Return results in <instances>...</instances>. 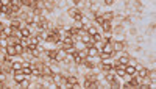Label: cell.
I'll return each instance as SVG.
<instances>
[{
	"label": "cell",
	"instance_id": "16",
	"mask_svg": "<svg viewBox=\"0 0 156 89\" xmlns=\"http://www.w3.org/2000/svg\"><path fill=\"white\" fill-rule=\"evenodd\" d=\"M102 69L106 70V72H108V70H111V69H113V63H108V61H106V63L102 64Z\"/></svg>",
	"mask_w": 156,
	"mask_h": 89
},
{
	"label": "cell",
	"instance_id": "22",
	"mask_svg": "<svg viewBox=\"0 0 156 89\" xmlns=\"http://www.w3.org/2000/svg\"><path fill=\"white\" fill-rule=\"evenodd\" d=\"M19 84H20L22 87H28V86H30V81H28V80H27V78H24V80H22V81H20Z\"/></svg>",
	"mask_w": 156,
	"mask_h": 89
},
{
	"label": "cell",
	"instance_id": "9",
	"mask_svg": "<svg viewBox=\"0 0 156 89\" xmlns=\"http://www.w3.org/2000/svg\"><path fill=\"white\" fill-rule=\"evenodd\" d=\"M139 77H141V78H147V77H148V69L139 67Z\"/></svg>",
	"mask_w": 156,
	"mask_h": 89
},
{
	"label": "cell",
	"instance_id": "2",
	"mask_svg": "<svg viewBox=\"0 0 156 89\" xmlns=\"http://www.w3.org/2000/svg\"><path fill=\"white\" fill-rule=\"evenodd\" d=\"M64 49H69V47H73V44H75V38H62L61 39Z\"/></svg>",
	"mask_w": 156,
	"mask_h": 89
},
{
	"label": "cell",
	"instance_id": "23",
	"mask_svg": "<svg viewBox=\"0 0 156 89\" xmlns=\"http://www.w3.org/2000/svg\"><path fill=\"white\" fill-rule=\"evenodd\" d=\"M0 13H5V14H8V13H10V6H6V5H3L2 8H0Z\"/></svg>",
	"mask_w": 156,
	"mask_h": 89
},
{
	"label": "cell",
	"instance_id": "7",
	"mask_svg": "<svg viewBox=\"0 0 156 89\" xmlns=\"http://www.w3.org/2000/svg\"><path fill=\"white\" fill-rule=\"evenodd\" d=\"M103 52H105V53H108V55H111V56H113V53H114V49H113V46H111V42H108L106 46L103 47Z\"/></svg>",
	"mask_w": 156,
	"mask_h": 89
},
{
	"label": "cell",
	"instance_id": "25",
	"mask_svg": "<svg viewBox=\"0 0 156 89\" xmlns=\"http://www.w3.org/2000/svg\"><path fill=\"white\" fill-rule=\"evenodd\" d=\"M95 20H97L98 24H103V22H105V20H103V17L100 16V14H95Z\"/></svg>",
	"mask_w": 156,
	"mask_h": 89
},
{
	"label": "cell",
	"instance_id": "30",
	"mask_svg": "<svg viewBox=\"0 0 156 89\" xmlns=\"http://www.w3.org/2000/svg\"><path fill=\"white\" fill-rule=\"evenodd\" d=\"M2 87H3V83H2V81H0V89H2Z\"/></svg>",
	"mask_w": 156,
	"mask_h": 89
},
{
	"label": "cell",
	"instance_id": "15",
	"mask_svg": "<svg viewBox=\"0 0 156 89\" xmlns=\"http://www.w3.org/2000/svg\"><path fill=\"white\" fill-rule=\"evenodd\" d=\"M22 5V0H10V6H17V8H20Z\"/></svg>",
	"mask_w": 156,
	"mask_h": 89
},
{
	"label": "cell",
	"instance_id": "24",
	"mask_svg": "<svg viewBox=\"0 0 156 89\" xmlns=\"http://www.w3.org/2000/svg\"><path fill=\"white\" fill-rule=\"evenodd\" d=\"M105 78H106V81H108V83H111V81H113V80H116V78H114V75H113V74H108V75H106V77H105Z\"/></svg>",
	"mask_w": 156,
	"mask_h": 89
},
{
	"label": "cell",
	"instance_id": "10",
	"mask_svg": "<svg viewBox=\"0 0 156 89\" xmlns=\"http://www.w3.org/2000/svg\"><path fill=\"white\" fill-rule=\"evenodd\" d=\"M24 67V63H20V61H17V63H13L11 66V70H22Z\"/></svg>",
	"mask_w": 156,
	"mask_h": 89
},
{
	"label": "cell",
	"instance_id": "32",
	"mask_svg": "<svg viewBox=\"0 0 156 89\" xmlns=\"http://www.w3.org/2000/svg\"><path fill=\"white\" fill-rule=\"evenodd\" d=\"M2 6H3V3H2V2H0V8H2Z\"/></svg>",
	"mask_w": 156,
	"mask_h": 89
},
{
	"label": "cell",
	"instance_id": "21",
	"mask_svg": "<svg viewBox=\"0 0 156 89\" xmlns=\"http://www.w3.org/2000/svg\"><path fill=\"white\" fill-rule=\"evenodd\" d=\"M103 30H105V31L111 30V22H109V20H105V22H103Z\"/></svg>",
	"mask_w": 156,
	"mask_h": 89
},
{
	"label": "cell",
	"instance_id": "12",
	"mask_svg": "<svg viewBox=\"0 0 156 89\" xmlns=\"http://www.w3.org/2000/svg\"><path fill=\"white\" fill-rule=\"evenodd\" d=\"M20 36H22V38H30V30L25 28V27H24V28H20Z\"/></svg>",
	"mask_w": 156,
	"mask_h": 89
},
{
	"label": "cell",
	"instance_id": "26",
	"mask_svg": "<svg viewBox=\"0 0 156 89\" xmlns=\"http://www.w3.org/2000/svg\"><path fill=\"white\" fill-rule=\"evenodd\" d=\"M84 64H86V67H89V69L95 67V64H94V63H91V61H84Z\"/></svg>",
	"mask_w": 156,
	"mask_h": 89
},
{
	"label": "cell",
	"instance_id": "4",
	"mask_svg": "<svg viewBox=\"0 0 156 89\" xmlns=\"http://www.w3.org/2000/svg\"><path fill=\"white\" fill-rule=\"evenodd\" d=\"M137 72V67L136 66H133V64H126L125 66V74L126 75H134Z\"/></svg>",
	"mask_w": 156,
	"mask_h": 89
},
{
	"label": "cell",
	"instance_id": "5",
	"mask_svg": "<svg viewBox=\"0 0 156 89\" xmlns=\"http://www.w3.org/2000/svg\"><path fill=\"white\" fill-rule=\"evenodd\" d=\"M66 55H67V52L66 50H58L56 52V58H55V61H66Z\"/></svg>",
	"mask_w": 156,
	"mask_h": 89
},
{
	"label": "cell",
	"instance_id": "29",
	"mask_svg": "<svg viewBox=\"0 0 156 89\" xmlns=\"http://www.w3.org/2000/svg\"><path fill=\"white\" fill-rule=\"evenodd\" d=\"M105 3H106V5H113L114 0H105Z\"/></svg>",
	"mask_w": 156,
	"mask_h": 89
},
{
	"label": "cell",
	"instance_id": "31",
	"mask_svg": "<svg viewBox=\"0 0 156 89\" xmlns=\"http://www.w3.org/2000/svg\"><path fill=\"white\" fill-rule=\"evenodd\" d=\"M0 28H3V24L2 22H0Z\"/></svg>",
	"mask_w": 156,
	"mask_h": 89
},
{
	"label": "cell",
	"instance_id": "14",
	"mask_svg": "<svg viewBox=\"0 0 156 89\" xmlns=\"http://www.w3.org/2000/svg\"><path fill=\"white\" fill-rule=\"evenodd\" d=\"M86 31H87V34H89V36H94V34L97 33V28H95V27H87V28H86Z\"/></svg>",
	"mask_w": 156,
	"mask_h": 89
},
{
	"label": "cell",
	"instance_id": "13",
	"mask_svg": "<svg viewBox=\"0 0 156 89\" xmlns=\"http://www.w3.org/2000/svg\"><path fill=\"white\" fill-rule=\"evenodd\" d=\"M14 28H20V20H17V19L11 20V30H14Z\"/></svg>",
	"mask_w": 156,
	"mask_h": 89
},
{
	"label": "cell",
	"instance_id": "8",
	"mask_svg": "<svg viewBox=\"0 0 156 89\" xmlns=\"http://www.w3.org/2000/svg\"><path fill=\"white\" fill-rule=\"evenodd\" d=\"M14 50H16V53H24V50H27L20 42H17V44H14Z\"/></svg>",
	"mask_w": 156,
	"mask_h": 89
},
{
	"label": "cell",
	"instance_id": "6",
	"mask_svg": "<svg viewBox=\"0 0 156 89\" xmlns=\"http://www.w3.org/2000/svg\"><path fill=\"white\" fill-rule=\"evenodd\" d=\"M24 78H25V74H24V72H20V70H16V75H14V80H16V81H17V83H20Z\"/></svg>",
	"mask_w": 156,
	"mask_h": 89
},
{
	"label": "cell",
	"instance_id": "27",
	"mask_svg": "<svg viewBox=\"0 0 156 89\" xmlns=\"http://www.w3.org/2000/svg\"><path fill=\"white\" fill-rule=\"evenodd\" d=\"M92 39H94L95 42H97V41H100V39H102V36H100V33H95L94 36H92Z\"/></svg>",
	"mask_w": 156,
	"mask_h": 89
},
{
	"label": "cell",
	"instance_id": "18",
	"mask_svg": "<svg viewBox=\"0 0 156 89\" xmlns=\"http://www.w3.org/2000/svg\"><path fill=\"white\" fill-rule=\"evenodd\" d=\"M6 52H8V55H10V56H13V55H17V53H16V50H14V46H8V47H6Z\"/></svg>",
	"mask_w": 156,
	"mask_h": 89
},
{
	"label": "cell",
	"instance_id": "28",
	"mask_svg": "<svg viewBox=\"0 0 156 89\" xmlns=\"http://www.w3.org/2000/svg\"><path fill=\"white\" fill-rule=\"evenodd\" d=\"M97 10H98V6H97V5H91V11L97 13Z\"/></svg>",
	"mask_w": 156,
	"mask_h": 89
},
{
	"label": "cell",
	"instance_id": "11",
	"mask_svg": "<svg viewBox=\"0 0 156 89\" xmlns=\"http://www.w3.org/2000/svg\"><path fill=\"white\" fill-rule=\"evenodd\" d=\"M128 59H130V58H128L126 55H125V56H120V58H119V61H117V64H120V66H126V64H128Z\"/></svg>",
	"mask_w": 156,
	"mask_h": 89
},
{
	"label": "cell",
	"instance_id": "19",
	"mask_svg": "<svg viewBox=\"0 0 156 89\" xmlns=\"http://www.w3.org/2000/svg\"><path fill=\"white\" fill-rule=\"evenodd\" d=\"M102 17H103V20H111V19H113V17H114V14L108 11V13H105V14H103Z\"/></svg>",
	"mask_w": 156,
	"mask_h": 89
},
{
	"label": "cell",
	"instance_id": "3",
	"mask_svg": "<svg viewBox=\"0 0 156 89\" xmlns=\"http://www.w3.org/2000/svg\"><path fill=\"white\" fill-rule=\"evenodd\" d=\"M100 52H102V50H98L95 46H92V47H89V50H87V56L95 58V56H98V55H100Z\"/></svg>",
	"mask_w": 156,
	"mask_h": 89
},
{
	"label": "cell",
	"instance_id": "17",
	"mask_svg": "<svg viewBox=\"0 0 156 89\" xmlns=\"http://www.w3.org/2000/svg\"><path fill=\"white\" fill-rule=\"evenodd\" d=\"M113 49H114V52H120V50L123 49V42H116Z\"/></svg>",
	"mask_w": 156,
	"mask_h": 89
},
{
	"label": "cell",
	"instance_id": "1",
	"mask_svg": "<svg viewBox=\"0 0 156 89\" xmlns=\"http://www.w3.org/2000/svg\"><path fill=\"white\" fill-rule=\"evenodd\" d=\"M67 13H69V16L73 17L75 20H81V17H83V14H81V11L78 10V8H69Z\"/></svg>",
	"mask_w": 156,
	"mask_h": 89
},
{
	"label": "cell",
	"instance_id": "33",
	"mask_svg": "<svg viewBox=\"0 0 156 89\" xmlns=\"http://www.w3.org/2000/svg\"><path fill=\"white\" fill-rule=\"evenodd\" d=\"M2 74H3V72H2V69H0V75H2Z\"/></svg>",
	"mask_w": 156,
	"mask_h": 89
},
{
	"label": "cell",
	"instance_id": "20",
	"mask_svg": "<svg viewBox=\"0 0 156 89\" xmlns=\"http://www.w3.org/2000/svg\"><path fill=\"white\" fill-rule=\"evenodd\" d=\"M56 52H58V50H49V52H47L49 58H50V59H55V58H56Z\"/></svg>",
	"mask_w": 156,
	"mask_h": 89
}]
</instances>
